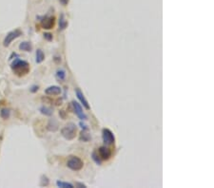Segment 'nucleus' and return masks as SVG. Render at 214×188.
I'll return each instance as SVG.
<instances>
[{
  "mask_svg": "<svg viewBox=\"0 0 214 188\" xmlns=\"http://www.w3.org/2000/svg\"><path fill=\"white\" fill-rule=\"evenodd\" d=\"M13 71L15 73L17 76H24L30 71V66L28 62L23 61V60H15L11 66Z\"/></svg>",
  "mask_w": 214,
  "mask_h": 188,
  "instance_id": "obj_1",
  "label": "nucleus"
},
{
  "mask_svg": "<svg viewBox=\"0 0 214 188\" xmlns=\"http://www.w3.org/2000/svg\"><path fill=\"white\" fill-rule=\"evenodd\" d=\"M76 131H77L76 126L74 124H72V122H70V124L66 125L62 128L61 134L65 139H67V140H72V139L75 138Z\"/></svg>",
  "mask_w": 214,
  "mask_h": 188,
  "instance_id": "obj_2",
  "label": "nucleus"
},
{
  "mask_svg": "<svg viewBox=\"0 0 214 188\" xmlns=\"http://www.w3.org/2000/svg\"><path fill=\"white\" fill-rule=\"evenodd\" d=\"M67 166H68L70 169L73 170V171H78V170L82 169V167H83V161H82L81 159L78 158V157L71 156V157L68 160Z\"/></svg>",
  "mask_w": 214,
  "mask_h": 188,
  "instance_id": "obj_3",
  "label": "nucleus"
},
{
  "mask_svg": "<svg viewBox=\"0 0 214 188\" xmlns=\"http://www.w3.org/2000/svg\"><path fill=\"white\" fill-rule=\"evenodd\" d=\"M21 34H22V32H21L19 30H13V31L9 32V34H8L6 35L5 39H4L3 45H4L5 47H9L10 44L13 42V41L14 39H16L17 37H19Z\"/></svg>",
  "mask_w": 214,
  "mask_h": 188,
  "instance_id": "obj_4",
  "label": "nucleus"
},
{
  "mask_svg": "<svg viewBox=\"0 0 214 188\" xmlns=\"http://www.w3.org/2000/svg\"><path fill=\"white\" fill-rule=\"evenodd\" d=\"M102 137H103V141L106 144L111 145L113 144L115 142V137L113 135V133L111 131L110 129H103V132H102Z\"/></svg>",
  "mask_w": 214,
  "mask_h": 188,
  "instance_id": "obj_5",
  "label": "nucleus"
},
{
  "mask_svg": "<svg viewBox=\"0 0 214 188\" xmlns=\"http://www.w3.org/2000/svg\"><path fill=\"white\" fill-rule=\"evenodd\" d=\"M71 104H72L73 109H74V112H75L76 115L78 116V118H79L80 120H86V119H87V116H86V114L84 113L83 109H82L81 105H80L77 102H75V101H73Z\"/></svg>",
  "mask_w": 214,
  "mask_h": 188,
  "instance_id": "obj_6",
  "label": "nucleus"
},
{
  "mask_svg": "<svg viewBox=\"0 0 214 188\" xmlns=\"http://www.w3.org/2000/svg\"><path fill=\"white\" fill-rule=\"evenodd\" d=\"M99 156L102 160H109L111 157V151L106 146H101L99 148Z\"/></svg>",
  "mask_w": 214,
  "mask_h": 188,
  "instance_id": "obj_7",
  "label": "nucleus"
},
{
  "mask_svg": "<svg viewBox=\"0 0 214 188\" xmlns=\"http://www.w3.org/2000/svg\"><path fill=\"white\" fill-rule=\"evenodd\" d=\"M41 25L46 30H50L54 25V17H45L41 21Z\"/></svg>",
  "mask_w": 214,
  "mask_h": 188,
  "instance_id": "obj_8",
  "label": "nucleus"
},
{
  "mask_svg": "<svg viewBox=\"0 0 214 188\" xmlns=\"http://www.w3.org/2000/svg\"><path fill=\"white\" fill-rule=\"evenodd\" d=\"M75 93H76V96H77V98L79 99V101L81 102V104L83 105L84 107H85V108H87V109H89V105L88 101L86 100V98H85V96H84L83 92H82L79 88H76Z\"/></svg>",
  "mask_w": 214,
  "mask_h": 188,
  "instance_id": "obj_9",
  "label": "nucleus"
},
{
  "mask_svg": "<svg viewBox=\"0 0 214 188\" xmlns=\"http://www.w3.org/2000/svg\"><path fill=\"white\" fill-rule=\"evenodd\" d=\"M45 93L47 95H59L61 93V88L57 86H52L46 88Z\"/></svg>",
  "mask_w": 214,
  "mask_h": 188,
  "instance_id": "obj_10",
  "label": "nucleus"
},
{
  "mask_svg": "<svg viewBox=\"0 0 214 188\" xmlns=\"http://www.w3.org/2000/svg\"><path fill=\"white\" fill-rule=\"evenodd\" d=\"M47 128H48V130H50V131L54 132L58 129V122H57L54 119H52V120H50V122H49Z\"/></svg>",
  "mask_w": 214,
  "mask_h": 188,
  "instance_id": "obj_11",
  "label": "nucleus"
},
{
  "mask_svg": "<svg viewBox=\"0 0 214 188\" xmlns=\"http://www.w3.org/2000/svg\"><path fill=\"white\" fill-rule=\"evenodd\" d=\"M31 44L30 42H22L19 45V50L20 51H31Z\"/></svg>",
  "mask_w": 214,
  "mask_h": 188,
  "instance_id": "obj_12",
  "label": "nucleus"
},
{
  "mask_svg": "<svg viewBox=\"0 0 214 188\" xmlns=\"http://www.w3.org/2000/svg\"><path fill=\"white\" fill-rule=\"evenodd\" d=\"M67 26H68V21L66 20L65 15L61 14L60 15V19H59V30H65L66 28H67Z\"/></svg>",
  "mask_w": 214,
  "mask_h": 188,
  "instance_id": "obj_13",
  "label": "nucleus"
},
{
  "mask_svg": "<svg viewBox=\"0 0 214 188\" xmlns=\"http://www.w3.org/2000/svg\"><path fill=\"white\" fill-rule=\"evenodd\" d=\"M44 59H45V55H44L43 51L41 50H37L36 51V59H35L36 63L37 64L42 63L44 61Z\"/></svg>",
  "mask_w": 214,
  "mask_h": 188,
  "instance_id": "obj_14",
  "label": "nucleus"
},
{
  "mask_svg": "<svg viewBox=\"0 0 214 188\" xmlns=\"http://www.w3.org/2000/svg\"><path fill=\"white\" fill-rule=\"evenodd\" d=\"M92 159L94 161V162L96 163V165H102L101 158H100V156L96 152H92Z\"/></svg>",
  "mask_w": 214,
  "mask_h": 188,
  "instance_id": "obj_15",
  "label": "nucleus"
},
{
  "mask_svg": "<svg viewBox=\"0 0 214 188\" xmlns=\"http://www.w3.org/2000/svg\"><path fill=\"white\" fill-rule=\"evenodd\" d=\"M10 114H11V111H10V109H8V108H3V109H1V111H0V116H1V118H3L5 120L9 119Z\"/></svg>",
  "mask_w": 214,
  "mask_h": 188,
  "instance_id": "obj_16",
  "label": "nucleus"
},
{
  "mask_svg": "<svg viewBox=\"0 0 214 188\" xmlns=\"http://www.w3.org/2000/svg\"><path fill=\"white\" fill-rule=\"evenodd\" d=\"M56 185L58 186V187H61V188H73V185L71 183H64V182H61V181H57L56 182Z\"/></svg>",
  "mask_w": 214,
  "mask_h": 188,
  "instance_id": "obj_17",
  "label": "nucleus"
},
{
  "mask_svg": "<svg viewBox=\"0 0 214 188\" xmlns=\"http://www.w3.org/2000/svg\"><path fill=\"white\" fill-rule=\"evenodd\" d=\"M40 112L42 113V114H44V115H46V116L53 115V110L51 108H47V107H42V108H40Z\"/></svg>",
  "mask_w": 214,
  "mask_h": 188,
  "instance_id": "obj_18",
  "label": "nucleus"
},
{
  "mask_svg": "<svg viewBox=\"0 0 214 188\" xmlns=\"http://www.w3.org/2000/svg\"><path fill=\"white\" fill-rule=\"evenodd\" d=\"M56 78L58 79V80H60V81L65 80V78H66V72L63 69L57 70V72H56Z\"/></svg>",
  "mask_w": 214,
  "mask_h": 188,
  "instance_id": "obj_19",
  "label": "nucleus"
},
{
  "mask_svg": "<svg viewBox=\"0 0 214 188\" xmlns=\"http://www.w3.org/2000/svg\"><path fill=\"white\" fill-rule=\"evenodd\" d=\"M90 139V136L88 134V133H86V131H85V129H84V131H82L81 132V137H80V140L82 141L83 140L84 142H88L89 140Z\"/></svg>",
  "mask_w": 214,
  "mask_h": 188,
  "instance_id": "obj_20",
  "label": "nucleus"
},
{
  "mask_svg": "<svg viewBox=\"0 0 214 188\" xmlns=\"http://www.w3.org/2000/svg\"><path fill=\"white\" fill-rule=\"evenodd\" d=\"M42 183H41V186H44V185H48L49 184V179L46 176H42Z\"/></svg>",
  "mask_w": 214,
  "mask_h": 188,
  "instance_id": "obj_21",
  "label": "nucleus"
},
{
  "mask_svg": "<svg viewBox=\"0 0 214 188\" xmlns=\"http://www.w3.org/2000/svg\"><path fill=\"white\" fill-rule=\"evenodd\" d=\"M44 38L48 41H52L53 40V34H44Z\"/></svg>",
  "mask_w": 214,
  "mask_h": 188,
  "instance_id": "obj_22",
  "label": "nucleus"
},
{
  "mask_svg": "<svg viewBox=\"0 0 214 188\" xmlns=\"http://www.w3.org/2000/svg\"><path fill=\"white\" fill-rule=\"evenodd\" d=\"M70 0H59V2L63 5V6H66L68 3H69Z\"/></svg>",
  "mask_w": 214,
  "mask_h": 188,
  "instance_id": "obj_23",
  "label": "nucleus"
},
{
  "mask_svg": "<svg viewBox=\"0 0 214 188\" xmlns=\"http://www.w3.org/2000/svg\"><path fill=\"white\" fill-rule=\"evenodd\" d=\"M38 90V87H36V86H34L31 87V92H35V91H37Z\"/></svg>",
  "mask_w": 214,
  "mask_h": 188,
  "instance_id": "obj_24",
  "label": "nucleus"
},
{
  "mask_svg": "<svg viewBox=\"0 0 214 188\" xmlns=\"http://www.w3.org/2000/svg\"><path fill=\"white\" fill-rule=\"evenodd\" d=\"M80 126H81V127L83 128V129H85V130L87 129V126H86V125H84L83 122H80Z\"/></svg>",
  "mask_w": 214,
  "mask_h": 188,
  "instance_id": "obj_25",
  "label": "nucleus"
},
{
  "mask_svg": "<svg viewBox=\"0 0 214 188\" xmlns=\"http://www.w3.org/2000/svg\"><path fill=\"white\" fill-rule=\"evenodd\" d=\"M76 185H77V186H80V187H84V188H86V185H85V184H83V183H76Z\"/></svg>",
  "mask_w": 214,
  "mask_h": 188,
  "instance_id": "obj_26",
  "label": "nucleus"
}]
</instances>
